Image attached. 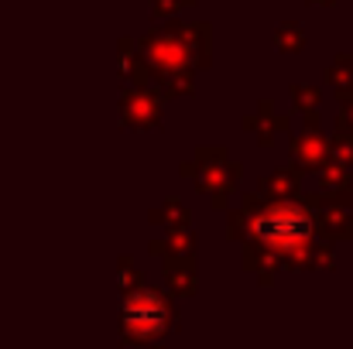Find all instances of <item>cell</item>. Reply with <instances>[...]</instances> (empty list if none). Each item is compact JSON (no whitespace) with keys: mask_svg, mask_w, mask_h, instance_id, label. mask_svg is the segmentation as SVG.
I'll list each match as a JSON object with an SVG mask.
<instances>
[{"mask_svg":"<svg viewBox=\"0 0 353 349\" xmlns=\"http://www.w3.org/2000/svg\"><path fill=\"white\" fill-rule=\"evenodd\" d=\"M254 233L274 250H292L309 236V216L295 206H274L254 223Z\"/></svg>","mask_w":353,"mask_h":349,"instance_id":"obj_1","label":"cell"},{"mask_svg":"<svg viewBox=\"0 0 353 349\" xmlns=\"http://www.w3.org/2000/svg\"><path fill=\"white\" fill-rule=\"evenodd\" d=\"M123 329L134 339H158L168 329V312L154 291H137L123 305Z\"/></svg>","mask_w":353,"mask_h":349,"instance_id":"obj_2","label":"cell"}]
</instances>
